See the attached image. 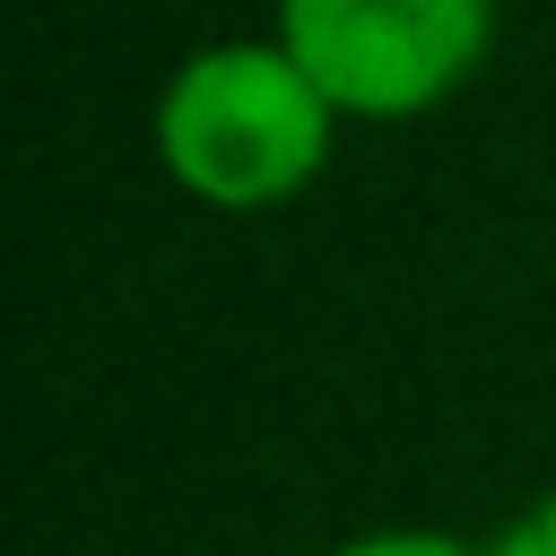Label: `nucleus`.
Listing matches in <instances>:
<instances>
[{"label":"nucleus","instance_id":"1","mask_svg":"<svg viewBox=\"0 0 556 556\" xmlns=\"http://www.w3.org/2000/svg\"><path fill=\"white\" fill-rule=\"evenodd\" d=\"M165 174L208 208H278L321 174L330 96L287 61V43H208L174 70L156 104Z\"/></svg>","mask_w":556,"mask_h":556},{"label":"nucleus","instance_id":"4","mask_svg":"<svg viewBox=\"0 0 556 556\" xmlns=\"http://www.w3.org/2000/svg\"><path fill=\"white\" fill-rule=\"evenodd\" d=\"M486 556H556V495H547V504H530V513H521Z\"/></svg>","mask_w":556,"mask_h":556},{"label":"nucleus","instance_id":"2","mask_svg":"<svg viewBox=\"0 0 556 556\" xmlns=\"http://www.w3.org/2000/svg\"><path fill=\"white\" fill-rule=\"evenodd\" d=\"M495 35V0H278L287 61L330 96V113H426L443 104Z\"/></svg>","mask_w":556,"mask_h":556},{"label":"nucleus","instance_id":"3","mask_svg":"<svg viewBox=\"0 0 556 556\" xmlns=\"http://www.w3.org/2000/svg\"><path fill=\"white\" fill-rule=\"evenodd\" d=\"M330 556H478V547H460L452 530H374V539H348Z\"/></svg>","mask_w":556,"mask_h":556}]
</instances>
